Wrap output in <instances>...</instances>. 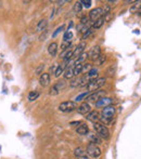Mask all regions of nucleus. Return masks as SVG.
Here are the masks:
<instances>
[{
  "label": "nucleus",
  "mask_w": 141,
  "mask_h": 159,
  "mask_svg": "<svg viewBox=\"0 0 141 159\" xmlns=\"http://www.w3.org/2000/svg\"><path fill=\"white\" fill-rule=\"evenodd\" d=\"M103 16V9L102 8H96L92 9L89 13V20H91L92 22H96L97 20H99L100 17Z\"/></svg>",
  "instance_id": "nucleus-8"
},
{
  "label": "nucleus",
  "mask_w": 141,
  "mask_h": 159,
  "mask_svg": "<svg viewBox=\"0 0 141 159\" xmlns=\"http://www.w3.org/2000/svg\"><path fill=\"white\" fill-rule=\"evenodd\" d=\"M47 26H48V21L47 20H40L37 24V27H36V32L44 33L47 30Z\"/></svg>",
  "instance_id": "nucleus-17"
},
{
  "label": "nucleus",
  "mask_w": 141,
  "mask_h": 159,
  "mask_svg": "<svg viewBox=\"0 0 141 159\" xmlns=\"http://www.w3.org/2000/svg\"><path fill=\"white\" fill-rule=\"evenodd\" d=\"M65 79H72L74 77V66H68L63 73Z\"/></svg>",
  "instance_id": "nucleus-22"
},
{
  "label": "nucleus",
  "mask_w": 141,
  "mask_h": 159,
  "mask_svg": "<svg viewBox=\"0 0 141 159\" xmlns=\"http://www.w3.org/2000/svg\"><path fill=\"white\" fill-rule=\"evenodd\" d=\"M82 7H85V8H90L91 7V3H92V2H91V0H82Z\"/></svg>",
  "instance_id": "nucleus-38"
},
{
  "label": "nucleus",
  "mask_w": 141,
  "mask_h": 159,
  "mask_svg": "<svg viewBox=\"0 0 141 159\" xmlns=\"http://www.w3.org/2000/svg\"><path fill=\"white\" fill-rule=\"evenodd\" d=\"M89 94H90V92H88V91H87V92H84V93H82V94H79V95H77L75 98V101H74V102H80V101H82V100H86V98L87 96H88Z\"/></svg>",
  "instance_id": "nucleus-29"
},
{
  "label": "nucleus",
  "mask_w": 141,
  "mask_h": 159,
  "mask_svg": "<svg viewBox=\"0 0 141 159\" xmlns=\"http://www.w3.org/2000/svg\"><path fill=\"white\" fill-rule=\"evenodd\" d=\"M93 130L96 131V133L102 139V140H109L110 139V130L106 126H104L101 122H95L93 124Z\"/></svg>",
  "instance_id": "nucleus-2"
},
{
  "label": "nucleus",
  "mask_w": 141,
  "mask_h": 159,
  "mask_svg": "<svg viewBox=\"0 0 141 159\" xmlns=\"http://www.w3.org/2000/svg\"><path fill=\"white\" fill-rule=\"evenodd\" d=\"M106 94V90H97L95 92H91L90 94L86 98V102H97V101L101 100Z\"/></svg>",
  "instance_id": "nucleus-5"
},
{
  "label": "nucleus",
  "mask_w": 141,
  "mask_h": 159,
  "mask_svg": "<svg viewBox=\"0 0 141 159\" xmlns=\"http://www.w3.org/2000/svg\"><path fill=\"white\" fill-rule=\"evenodd\" d=\"M74 155H75L76 159H91L87 155V152H86V148L84 147L79 146L74 151Z\"/></svg>",
  "instance_id": "nucleus-9"
},
{
  "label": "nucleus",
  "mask_w": 141,
  "mask_h": 159,
  "mask_svg": "<svg viewBox=\"0 0 141 159\" xmlns=\"http://www.w3.org/2000/svg\"><path fill=\"white\" fill-rule=\"evenodd\" d=\"M115 107L110 105L107 107H104L101 111V115H100V120H101V124H103L104 126L111 124L112 119H113L114 115H115Z\"/></svg>",
  "instance_id": "nucleus-1"
},
{
  "label": "nucleus",
  "mask_w": 141,
  "mask_h": 159,
  "mask_svg": "<svg viewBox=\"0 0 141 159\" xmlns=\"http://www.w3.org/2000/svg\"><path fill=\"white\" fill-rule=\"evenodd\" d=\"M100 55H101V49H100L99 46L93 47V48L91 49L90 53H88V57L91 61H97Z\"/></svg>",
  "instance_id": "nucleus-10"
},
{
  "label": "nucleus",
  "mask_w": 141,
  "mask_h": 159,
  "mask_svg": "<svg viewBox=\"0 0 141 159\" xmlns=\"http://www.w3.org/2000/svg\"><path fill=\"white\" fill-rule=\"evenodd\" d=\"M113 103V98H106V96H104V98H102L101 100H99V101H97L96 102V107H107V106H110V105Z\"/></svg>",
  "instance_id": "nucleus-11"
},
{
  "label": "nucleus",
  "mask_w": 141,
  "mask_h": 159,
  "mask_svg": "<svg viewBox=\"0 0 141 159\" xmlns=\"http://www.w3.org/2000/svg\"><path fill=\"white\" fill-rule=\"evenodd\" d=\"M38 96H39V92H38V91H31V92L28 93V101L33 102V101L37 100Z\"/></svg>",
  "instance_id": "nucleus-28"
},
{
  "label": "nucleus",
  "mask_w": 141,
  "mask_h": 159,
  "mask_svg": "<svg viewBox=\"0 0 141 159\" xmlns=\"http://www.w3.org/2000/svg\"><path fill=\"white\" fill-rule=\"evenodd\" d=\"M86 152H87V155L90 158L97 159L101 156V149H100V147L96 144H92V143H89V144L87 145Z\"/></svg>",
  "instance_id": "nucleus-4"
},
{
  "label": "nucleus",
  "mask_w": 141,
  "mask_h": 159,
  "mask_svg": "<svg viewBox=\"0 0 141 159\" xmlns=\"http://www.w3.org/2000/svg\"><path fill=\"white\" fill-rule=\"evenodd\" d=\"M82 2H80V1H76L75 4H74V7H73V11L75 13H79L80 11H82Z\"/></svg>",
  "instance_id": "nucleus-30"
},
{
  "label": "nucleus",
  "mask_w": 141,
  "mask_h": 159,
  "mask_svg": "<svg viewBox=\"0 0 141 159\" xmlns=\"http://www.w3.org/2000/svg\"><path fill=\"white\" fill-rule=\"evenodd\" d=\"M68 1H60L59 3H60V6H64V3H68Z\"/></svg>",
  "instance_id": "nucleus-45"
},
{
  "label": "nucleus",
  "mask_w": 141,
  "mask_h": 159,
  "mask_svg": "<svg viewBox=\"0 0 141 159\" xmlns=\"http://www.w3.org/2000/svg\"><path fill=\"white\" fill-rule=\"evenodd\" d=\"M87 120H89V121H91V122H99L100 121V115H99V113H98L97 111H91L89 114H87Z\"/></svg>",
  "instance_id": "nucleus-15"
},
{
  "label": "nucleus",
  "mask_w": 141,
  "mask_h": 159,
  "mask_svg": "<svg viewBox=\"0 0 141 159\" xmlns=\"http://www.w3.org/2000/svg\"><path fill=\"white\" fill-rule=\"evenodd\" d=\"M114 73H115V66H111L109 68V70H107V75H109L110 77H113Z\"/></svg>",
  "instance_id": "nucleus-40"
},
{
  "label": "nucleus",
  "mask_w": 141,
  "mask_h": 159,
  "mask_svg": "<svg viewBox=\"0 0 141 159\" xmlns=\"http://www.w3.org/2000/svg\"><path fill=\"white\" fill-rule=\"evenodd\" d=\"M71 46H72L71 42H64L63 41V43L61 44V51H62V52H64V51L68 50V49L71 48Z\"/></svg>",
  "instance_id": "nucleus-36"
},
{
  "label": "nucleus",
  "mask_w": 141,
  "mask_h": 159,
  "mask_svg": "<svg viewBox=\"0 0 141 159\" xmlns=\"http://www.w3.org/2000/svg\"><path fill=\"white\" fill-rule=\"evenodd\" d=\"M106 54H101L99 57H98L97 63H98L99 66H101V65H103L104 63H106Z\"/></svg>",
  "instance_id": "nucleus-33"
},
{
  "label": "nucleus",
  "mask_w": 141,
  "mask_h": 159,
  "mask_svg": "<svg viewBox=\"0 0 141 159\" xmlns=\"http://www.w3.org/2000/svg\"><path fill=\"white\" fill-rule=\"evenodd\" d=\"M77 111L82 115H87L91 111V107H90V104L88 102H84L78 106L77 108Z\"/></svg>",
  "instance_id": "nucleus-13"
},
{
  "label": "nucleus",
  "mask_w": 141,
  "mask_h": 159,
  "mask_svg": "<svg viewBox=\"0 0 141 159\" xmlns=\"http://www.w3.org/2000/svg\"><path fill=\"white\" fill-rule=\"evenodd\" d=\"M88 59V53H86V52H84V53H82V54L79 55V57L76 59V61H75V63H74V65H78V64H84L85 63V61Z\"/></svg>",
  "instance_id": "nucleus-23"
},
{
  "label": "nucleus",
  "mask_w": 141,
  "mask_h": 159,
  "mask_svg": "<svg viewBox=\"0 0 141 159\" xmlns=\"http://www.w3.org/2000/svg\"><path fill=\"white\" fill-rule=\"evenodd\" d=\"M57 52H58V43L57 42H51L48 47V53L52 57H54L57 55Z\"/></svg>",
  "instance_id": "nucleus-20"
},
{
  "label": "nucleus",
  "mask_w": 141,
  "mask_h": 159,
  "mask_svg": "<svg viewBox=\"0 0 141 159\" xmlns=\"http://www.w3.org/2000/svg\"><path fill=\"white\" fill-rule=\"evenodd\" d=\"M89 22V17L87 16V15H85V16H82V19H80V24H84V25H87Z\"/></svg>",
  "instance_id": "nucleus-41"
},
{
  "label": "nucleus",
  "mask_w": 141,
  "mask_h": 159,
  "mask_svg": "<svg viewBox=\"0 0 141 159\" xmlns=\"http://www.w3.org/2000/svg\"><path fill=\"white\" fill-rule=\"evenodd\" d=\"M54 12H55V9H53L52 13H51V15H50V19H53V16H54Z\"/></svg>",
  "instance_id": "nucleus-44"
},
{
  "label": "nucleus",
  "mask_w": 141,
  "mask_h": 159,
  "mask_svg": "<svg viewBox=\"0 0 141 159\" xmlns=\"http://www.w3.org/2000/svg\"><path fill=\"white\" fill-rule=\"evenodd\" d=\"M140 7H141V0L140 1H134L133 7L130 8V12L131 13H137L138 10L140 9Z\"/></svg>",
  "instance_id": "nucleus-26"
},
{
  "label": "nucleus",
  "mask_w": 141,
  "mask_h": 159,
  "mask_svg": "<svg viewBox=\"0 0 141 159\" xmlns=\"http://www.w3.org/2000/svg\"><path fill=\"white\" fill-rule=\"evenodd\" d=\"M57 68H58V64L52 65V67H51V68H50V71H51V73L54 74V73H55V70H57Z\"/></svg>",
  "instance_id": "nucleus-43"
},
{
  "label": "nucleus",
  "mask_w": 141,
  "mask_h": 159,
  "mask_svg": "<svg viewBox=\"0 0 141 159\" xmlns=\"http://www.w3.org/2000/svg\"><path fill=\"white\" fill-rule=\"evenodd\" d=\"M76 132H77L79 135H87L89 132V128L86 124H80V126L76 128Z\"/></svg>",
  "instance_id": "nucleus-19"
},
{
  "label": "nucleus",
  "mask_w": 141,
  "mask_h": 159,
  "mask_svg": "<svg viewBox=\"0 0 141 159\" xmlns=\"http://www.w3.org/2000/svg\"><path fill=\"white\" fill-rule=\"evenodd\" d=\"M76 108V103L74 101H66V102H62L59 105V111L62 113H70L73 111Z\"/></svg>",
  "instance_id": "nucleus-7"
},
{
  "label": "nucleus",
  "mask_w": 141,
  "mask_h": 159,
  "mask_svg": "<svg viewBox=\"0 0 141 159\" xmlns=\"http://www.w3.org/2000/svg\"><path fill=\"white\" fill-rule=\"evenodd\" d=\"M47 34H48V30H46L44 33L40 35V37H39V40L40 41H42V40H46V36H47Z\"/></svg>",
  "instance_id": "nucleus-42"
},
{
  "label": "nucleus",
  "mask_w": 141,
  "mask_h": 159,
  "mask_svg": "<svg viewBox=\"0 0 141 159\" xmlns=\"http://www.w3.org/2000/svg\"><path fill=\"white\" fill-rule=\"evenodd\" d=\"M78 84H79V79H73L72 81L70 82V86L72 88H75V87H78Z\"/></svg>",
  "instance_id": "nucleus-39"
},
{
  "label": "nucleus",
  "mask_w": 141,
  "mask_h": 159,
  "mask_svg": "<svg viewBox=\"0 0 141 159\" xmlns=\"http://www.w3.org/2000/svg\"><path fill=\"white\" fill-rule=\"evenodd\" d=\"M44 68H45V64H40L39 66L36 68L35 70V75L36 76H40L42 73H44Z\"/></svg>",
  "instance_id": "nucleus-35"
},
{
  "label": "nucleus",
  "mask_w": 141,
  "mask_h": 159,
  "mask_svg": "<svg viewBox=\"0 0 141 159\" xmlns=\"http://www.w3.org/2000/svg\"><path fill=\"white\" fill-rule=\"evenodd\" d=\"M64 28H65V25H64V24H62L61 26H59V27H58L57 30H55V32L52 34V38H55L58 35H59L60 33H61V32H63V30H64Z\"/></svg>",
  "instance_id": "nucleus-34"
},
{
  "label": "nucleus",
  "mask_w": 141,
  "mask_h": 159,
  "mask_svg": "<svg viewBox=\"0 0 141 159\" xmlns=\"http://www.w3.org/2000/svg\"><path fill=\"white\" fill-rule=\"evenodd\" d=\"M51 81V77H50V74L48 73H42L39 77V82L42 87H47L50 84Z\"/></svg>",
  "instance_id": "nucleus-14"
},
{
  "label": "nucleus",
  "mask_w": 141,
  "mask_h": 159,
  "mask_svg": "<svg viewBox=\"0 0 141 159\" xmlns=\"http://www.w3.org/2000/svg\"><path fill=\"white\" fill-rule=\"evenodd\" d=\"M137 14H138V15H141V7H140V9H139V10H138Z\"/></svg>",
  "instance_id": "nucleus-46"
},
{
  "label": "nucleus",
  "mask_w": 141,
  "mask_h": 159,
  "mask_svg": "<svg viewBox=\"0 0 141 159\" xmlns=\"http://www.w3.org/2000/svg\"><path fill=\"white\" fill-rule=\"evenodd\" d=\"M91 34H92V30H91V28H89V30L82 36V41H84V40H86V39H88L89 36H90Z\"/></svg>",
  "instance_id": "nucleus-37"
},
{
  "label": "nucleus",
  "mask_w": 141,
  "mask_h": 159,
  "mask_svg": "<svg viewBox=\"0 0 141 159\" xmlns=\"http://www.w3.org/2000/svg\"><path fill=\"white\" fill-rule=\"evenodd\" d=\"M66 63H68V62H64L63 64H61V65H58V68H57V70H55V73H54V76L57 78H59L60 76L62 75V74L64 73V70H65V68L68 66H66Z\"/></svg>",
  "instance_id": "nucleus-21"
},
{
  "label": "nucleus",
  "mask_w": 141,
  "mask_h": 159,
  "mask_svg": "<svg viewBox=\"0 0 141 159\" xmlns=\"http://www.w3.org/2000/svg\"><path fill=\"white\" fill-rule=\"evenodd\" d=\"M82 64L74 65V76H78L82 74Z\"/></svg>",
  "instance_id": "nucleus-31"
},
{
  "label": "nucleus",
  "mask_w": 141,
  "mask_h": 159,
  "mask_svg": "<svg viewBox=\"0 0 141 159\" xmlns=\"http://www.w3.org/2000/svg\"><path fill=\"white\" fill-rule=\"evenodd\" d=\"M73 51L74 50H71V49H68V50L62 52L61 54H60V59H62L64 62H70L71 60L73 59Z\"/></svg>",
  "instance_id": "nucleus-16"
},
{
  "label": "nucleus",
  "mask_w": 141,
  "mask_h": 159,
  "mask_svg": "<svg viewBox=\"0 0 141 159\" xmlns=\"http://www.w3.org/2000/svg\"><path fill=\"white\" fill-rule=\"evenodd\" d=\"M106 79L104 77L97 78V79L92 80V81H90L88 84H87V87H86L87 91L91 93V92H95V91H97V90H100V88L106 84Z\"/></svg>",
  "instance_id": "nucleus-3"
},
{
  "label": "nucleus",
  "mask_w": 141,
  "mask_h": 159,
  "mask_svg": "<svg viewBox=\"0 0 141 159\" xmlns=\"http://www.w3.org/2000/svg\"><path fill=\"white\" fill-rule=\"evenodd\" d=\"M66 87L65 80H59L58 82H55L50 89V94L51 95H58L61 91H63Z\"/></svg>",
  "instance_id": "nucleus-6"
},
{
  "label": "nucleus",
  "mask_w": 141,
  "mask_h": 159,
  "mask_svg": "<svg viewBox=\"0 0 141 159\" xmlns=\"http://www.w3.org/2000/svg\"><path fill=\"white\" fill-rule=\"evenodd\" d=\"M92 68L91 67V64L90 63H84L82 64V74H87L90 69Z\"/></svg>",
  "instance_id": "nucleus-32"
},
{
  "label": "nucleus",
  "mask_w": 141,
  "mask_h": 159,
  "mask_svg": "<svg viewBox=\"0 0 141 159\" xmlns=\"http://www.w3.org/2000/svg\"><path fill=\"white\" fill-rule=\"evenodd\" d=\"M87 77L89 78V80H90V81L97 79V77H98V69L97 68H91L90 70L87 73Z\"/></svg>",
  "instance_id": "nucleus-24"
},
{
  "label": "nucleus",
  "mask_w": 141,
  "mask_h": 159,
  "mask_svg": "<svg viewBox=\"0 0 141 159\" xmlns=\"http://www.w3.org/2000/svg\"><path fill=\"white\" fill-rule=\"evenodd\" d=\"M104 23H106V19H104V16L100 17L99 20H97V21L92 24V28L93 30H99V28L102 27V25H103Z\"/></svg>",
  "instance_id": "nucleus-25"
},
{
  "label": "nucleus",
  "mask_w": 141,
  "mask_h": 159,
  "mask_svg": "<svg viewBox=\"0 0 141 159\" xmlns=\"http://www.w3.org/2000/svg\"><path fill=\"white\" fill-rule=\"evenodd\" d=\"M87 47V44H86V42L85 41H82L79 44H78L77 47H76L75 49H74V51H73V59H77L78 57H79L82 53H84V50H85V48Z\"/></svg>",
  "instance_id": "nucleus-12"
},
{
  "label": "nucleus",
  "mask_w": 141,
  "mask_h": 159,
  "mask_svg": "<svg viewBox=\"0 0 141 159\" xmlns=\"http://www.w3.org/2000/svg\"><path fill=\"white\" fill-rule=\"evenodd\" d=\"M72 38H73V33L71 30H66L63 35V41L64 42H71Z\"/></svg>",
  "instance_id": "nucleus-27"
},
{
  "label": "nucleus",
  "mask_w": 141,
  "mask_h": 159,
  "mask_svg": "<svg viewBox=\"0 0 141 159\" xmlns=\"http://www.w3.org/2000/svg\"><path fill=\"white\" fill-rule=\"evenodd\" d=\"M88 139H89V142L92 143V144H96V145H101L102 144V139L100 138L98 134H89L88 135Z\"/></svg>",
  "instance_id": "nucleus-18"
}]
</instances>
